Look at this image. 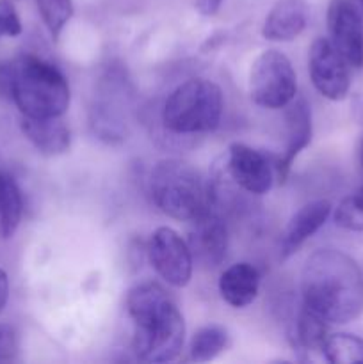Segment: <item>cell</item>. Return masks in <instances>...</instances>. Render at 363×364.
Instances as JSON below:
<instances>
[{
    "instance_id": "1",
    "label": "cell",
    "mask_w": 363,
    "mask_h": 364,
    "mask_svg": "<svg viewBox=\"0 0 363 364\" xmlns=\"http://www.w3.org/2000/svg\"><path fill=\"white\" fill-rule=\"evenodd\" d=\"M302 306L327 323H349L363 313V272L338 249H319L301 272Z\"/></svg>"
},
{
    "instance_id": "2",
    "label": "cell",
    "mask_w": 363,
    "mask_h": 364,
    "mask_svg": "<svg viewBox=\"0 0 363 364\" xmlns=\"http://www.w3.org/2000/svg\"><path fill=\"white\" fill-rule=\"evenodd\" d=\"M127 311L134 322L135 355L146 363H169L185 343V322L173 299L159 283L146 281L128 291Z\"/></svg>"
},
{
    "instance_id": "3",
    "label": "cell",
    "mask_w": 363,
    "mask_h": 364,
    "mask_svg": "<svg viewBox=\"0 0 363 364\" xmlns=\"http://www.w3.org/2000/svg\"><path fill=\"white\" fill-rule=\"evenodd\" d=\"M11 91L9 102L21 116H63L71 102L70 84L56 64L36 55L9 59Z\"/></svg>"
},
{
    "instance_id": "4",
    "label": "cell",
    "mask_w": 363,
    "mask_h": 364,
    "mask_svg": "<svg viewBox=\"0 0 363 364\" xmlns=\"http://www.w3.org/2000/svg\"><path fill=\"white\" fill-rule=\"evenodd\" d=\"M153 203L164 215L192 223L212 208V191L199 171L178 159L160 160L149 176Z\"/></svg>"
},
{
    "instance_id": "5",
    "label": "cell",
    "mask_w": 363,
    "mask_h": 364,
    "mask_svg": "<svg viewBox=\"0 0 363 364\" xmlns=\"http://www.w3.org/2000/svg\"><path fill=\"white\" fill-rule=\"evenodd\" d=\"M224 110L223 91L205 78H191L171 91L164 102L160 119L174 135H198L214 132Z\"/></svg>"
},
{
    "instance_id": "6",
    "label": "cell",
    "mask_w": 363,
    "mask_h": 364,
    "mask_svg": "<svg viewBox=\"0 0 363 364\" xmlns=\"http://www.w3.org/2000/svg\"><path fill=\"white\" fill-rule=\"evenodd\" d=\"M249 96L262 109H285L298 95V75L280 50H263L249 70Z\"/></svg>"
},
{
    "instance_id": "7",
    "label": "cell",
    "mask_w": 363,
    "mask_h": 364,
    "mask_svg": "<svg viewBox=\"0 0 363 364\" xmlns=\"http://www.w3.org/2000/svg\"><path fill=\"white\" fill-rule=\"evenodd\" d=\"M149 265L155 272L174 288H185L191 283L194 258L189 244L173 228H157L146 247Z\"/></svg>"
},
{
    "instance_id": "8",
    "label": "cell",
    "mask_w": 363,
    "mask_h": 364,
    "mask_svg": "<svg viewBox=\"0 0 363 364\" xmlns=\"http://www.w3.org/2000/svg\"><path fill=\"white\" fill-rule=\"evenodd\" d=\"M123 75L110 71L100 84L98 98L91 107V128L102 141L120 142L127 135L128 87Z\"/></svg>"
},
{
    "instance_id": "9",
    "label": "cell",
    "mask_w": 363,
    "mask_h": 364,
    "mask_svg": "<svg viewBox=\"0 0 363 364\" xmlns=\"http://www.w3.org/2000/svg\"><path fill=\"white\" fill-rule=\"evenodd\" d=\"M308 73L313 87L320 96L331 102L347 98L351 89L349 63L331 45L330 39L317 38L308 52Z\"/></svg>"
},
{
    "instance_id": "10",
    "label": "cell",
    "mask_w": 363,
    "mask_h": 364,
    "mask_svg": "<svg viewBox=\"0 0 363 364\" xmlns=\"http://www.w3.org/2000/svg\"><path fill=\"white\" fill-rule=\"evenodd\" d=\"M330 41L351 68H363V13L351 0H331L327 6Z\"/></svg>"
},
{
    "instance_id": "11",
    "label": "cell",
    "mask_w": 363,
    "mask_h": 364,
    "mask_svg": "<svg viewBox=\"0 0 363 364\" xmlns=\"http://www.w3.org/2000/svg\"><path fill=\"white\" fill-rule=\"evenodd\" d=\"M226 171L237 187L255 196L267 194L276 174V167L263 153L242 142H233L228 148Z\"/></svg>"
},
{
    "instance_id": "12",
    "label": "cell",
    "mask_w": 363,
    "mask_h": 364,
    "mask_svg": "<svg viewBox=\"0 0 363 364\" xmlns=\"http://www.w3.org/2000/svg\"><path fill=\"white\" fill-rule=\"evenodd\" d=\"M187 244L194 262L205 269H216L224 262L228 252V230L214 206L192 220Z\"/></svg>"
},
{
    "instance_id": "13",
    "label": "cell",
    "mask_w": 363,
    "mask_h": 364,
    "mask_svg": "<svg viewBox=\"0 0 363 364\" xmlns=\"http://www.w3.org/2000/svg\"><path fill=\"white\" fill-rule=\"evenodd\" d=\"M285 121H287V146L280 159L276 160V176L281 181L287 178L292 164L298 159L299 153L306 149L313 137L312 109L305 98L295 96L287 107H285Z\"/></svg>"
},
{
    "instance_id": "14",
    "label": "cell",
    "mask_w": 363,
    "mask_h": 364,
    "mask_svg": "<svg viewBox=\"0 0 363 364\" xmlns=\"http://www.w3.org/2000/svg\"><path fill=\"white\" fill-rule=\"evenodd\" d=\"M331 210L333 206L327 199H317V201H310L301 206L288 220L287 228L281 235V259H287L306 240H310L330 219Z\"/></svg>"
},
{
    "instance_id": "15",
    "label": "cell",
    "mask_w": 363,
    "mask_h": 364,
    "mask_svg": "<svg viewBox=\"0 0 363 364\" xmlns=\"http://www.w3.org/2000/svg\"><path fill=\"white\" fill-rule=\"evenodd\" d=\"M20 130L41 155H64L71 146V132L68 124L57 117L21 116Z\"/></svg>"
},
{
    "instance_id": "16",
    "label": "cell",
    "mask_w": 363,
    "mask_h": 364,
    "mask_svg": "<svg viewBox=\"0 0 363 364\" xmlns=\"http://www.w3.org/2000/svg\"><path fill=\"white\" fill-rule=\"evenodd\" d=\"M306 7L301 0H280L265 16L262 36L274 43L294 41L306 28Z\"/></svg>"
},
{
    "instance_id": "17",
    "label": "cell",
    "mask_w": 363,
    "mask_h": 364,
    "mask_svg": "<svg viewBox=\"0 0 363 364\" xmlns=\"http://www.w3.org/2000/svg\"><path fill=\"white\" fill-rule=\"evenodd\" d=\"M260 290V274L251 263H233L219 277L221 299L235 309L248 308L256 301Z\"/></svg>"
},
{
    "instance_id": "18",
    "label": "cell",
    "mask_w": 363,
    "mask_h": 364,
    "mask_svg": "<svg viewBox=\"0 0 363 364\" xmlns=\"http://www.w3.org/2000/svg\"><path fill=\"white\" fill-rule=\"evenodd\" d=\"M23 201L16 180L0 171V240H9L20 226Z\"/></svg>"
},
{
    "instance_id": "19",
    "label": "cell",
    "mask_w": 363,
    "mask_h": 364,
    "mask_svg": "<svg viewBox=\"0 0 363 364\" xmlns=\"http://www.w3.org/2000/svg\"><path fill=\"white\" fill-rule=\"evenodd\" d=\"M327 338V322L302 306L292 331L294 347L302 352H320Z\"/></svg>"
},
{
    "instance_id": "20",
    "label": "cell",
    "mask_w": 363,
    "mask_h": 364,
    "mask_svg": "<svg viewBox=\"0 0 363 364\" xmlns=\"http://www.w3.org/2000/svg\"><path fill=\"white\" fill-rule=\"evenodd\" d=\"M228 347V333L221 326L201 327L192 336L189 345V358L194 363L214 361Z\"/></svg>"
},
{
    "instance_id": "21",
    "label": "cell",
    "mask_w": 363,
    "mask_h": 364,
    "mask_svg": "<svg viewBox=\"0 0 363 364\" xmlns=\"http://www.w3.org/2000/svg\"><path fill=\"white\" fill-rule=\"evenodd\" d=\"M320 354L333 364H363V340L349 333L327 334Z\"/></svg>"
},
{
    "instance_id": "22",
    "label": "cell",
    "mask_w": 363,
    "mask_h": 364,
    "mask_svg": "<svg viewBox=\"0 0 363 364\" xmlns=\"http://www.w3.org/2000/svg\"><path fill=\"white\" fill-rule=\"evenodd\" d=\"M36 7L50 36L53 39H59L64 27L70 23L73 16V2L71 0H36Z\"/></svg>"
},
{
    "instance_id": "23",
    "label": "cell",
    "mask_w": 363,
    "mask_h": 364,
    "mask_svg": "<svg viewBox=\"0 0 363 364\" xmlns=\"http://www.w3.org/2000/svg\"><path fill=\"white\" fill-rule=\"evenodd\" d=\"M333 220L345 231H363V187L356 188L342 199L340 205L335 208Z\"/></svg>"
},
{
    "instance_id": "24",
    "label": "cell",
    "mask_w": 363,
    "mask_h": 364,
    "mask_svg": "<svg viewBox=\"0 0 363 364\" xmlns=\"http://www.w3.org/2000/svg\"><path fill=\"white\" fill-rule=\"evenodd\" d=\"M23 32L20 14L11 0H0V38H18Z\"/></svg>"
},
{
    "instance_id": "25",
    "label": "cell",
    "mask_w": 363,
    "mask_h": 364,
    "mask_svg": "<svg viewBox=\"0 0 363 364\" xmlns=\"http://www.w3.org/2000/svg\"><path fill=\"white\" fill-rule=\"evenodd\" d=\"M18 354V334L9 323H0V363H9Z\"/></svg>"
},
{
    "instance_id": "26",
    "label": "cell",
    "mask_w": 363,
    "mask_h": 364,
    "mask_svg": "<svg viewBox=\"0 0 363 364\" xmlns=\"http://www.w3.org/2000/svg\"><path fill=\"white\" fill-rule=\"evenodd\" d=\"M223 2L224 0H196L194 4L199 14H203V16H214L221 9Z\"/></svg>"
},
{
    "instance_id": "27",
    "label": "cell",
    "mask_w": 363,
    "mask_h": 364,
    "mask_svg": "<svg viewBox=\"0 0 363 364\" xmlns=\"http://www.w3.org/2000/svg\"><path fill=\"white\" fill-rule=\"evenodd\" d=\"M7 301H9V277L6 270L0 269V313L6 309Z\"/></svg>"
},
{
    "instance_id": "28",
    "label": "cell",
    "mask_w": 363,
    "mask_h": 364,
    "mask_svg": "<svg viewBox=\"0 0 363 364\" xmlns=\"http://www.w3.org/2000/svg\"><path fill=\"white\" fill-rule=\"evenodd\" d=\"M352 112H354L356 121L363 124V95H358L354 98V103H352Z\"/></svg>"
},
{
    "instance_id": "29",
    "label": "cell",
    "mask_w": 363,
    "mask_h": 364,
    "mask_svg": "<svg viewBox=\"0 0 363 364\" xmlns=\"http://www.w3.org/2000/svg\"><path fill=\"white\" fill-rule=\"evenodd\" d=\"M359 162H362V166H363V141H362V144H359Z\"/></svg>"
},
{
    "instance_id": "30",
    "label": "cell",
    "mask_w": 363,
    "mask_h": 364,
    "mask_svg": "<svg viewBox=\"0 0 363 364\" xmlns=\"http://www.w3.org/2000/svg\"><path fill=\"white\" fill-rule=\"evenodd\" d=\"M359 2V9H362V13H363V0H358Z\"/></svg>"
}]
</instances>
